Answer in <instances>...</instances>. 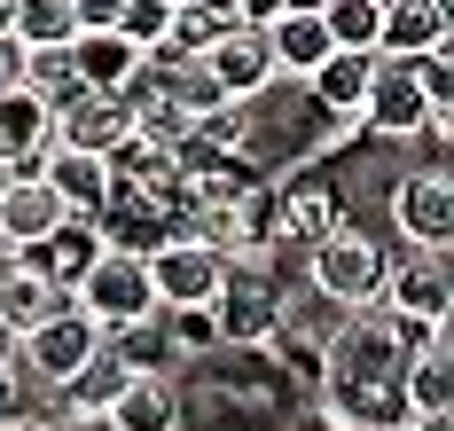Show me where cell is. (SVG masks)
<instances>
[{"label":"cell","instance_id":"cell-33","mask_svg":"<svg viewBox=\"0 0 454 431\" xmlns=\"http://www.w3.org/2000/svg\"><path fill=\"white\" fill-rule=\"evenodd\" d=\"M8 181H16V165H8V157H0V189H8Z\"/></svg>","mask_w":454,"mask_h":431},{"label":"cell","instance_id":"cell-2","mask_svg":"<svg viewBox=\"0 0 454 431\" xmlns=\"http://www.w3.org/2000/svg\"><path fill=\"white\" fill-rule=\"evenodd\" d=\"M384 243L353 228V220H337V228H321L306 243V290H314L321 306H337V314H353V306H376V283H384Z\"/></svg>","mask_w":454,"mask_h":431},{"label":"cell","instance_id":"cell-20","mask_svg":"<svg viewBox=\"0 0 454 431\" xmlns=\"http://www.w3.org/2000/svg\"><path fill=\"white\" fill-rule=\"evenodd\" d=\"M71 63H79V87H110V95H126L149 55H141L134 40H118V32H79V40H71Z\"/></svg>","mask_w":454,"mask_h":431},{"label":"cell","instance_id":"cell-11","mask_svg":"<svg viewBox=\"0 0 454 431\" xmlns=\"http://www.w3.org/2000/svg\"><path fill=\"white\" fill-rule=\"evenodd\" d=\"M204 71L220 79V95L251 102L259 87H274V48H267V24H220V40L204 48Z\"/></svg>","mask_w":454,"mask_h":431},{"label":"cell","instance_id":"cell-12","mask_svg":"<svg viewBox=\"0 0 454 431\" xmlns=\"http://www.w3.org/2000/svg\"><path fill=\"white\" fill-rule=\"evenodd\" d=\"M337 220H345V196H337L329 173H306V181H282V189H274V251H282V243L306 251V243H314L321 228H337Z\"/></svg>","mask_w":454,"mask_h":431},{"label":"cell","instance_id":"cell-23","mask_svg":"<svg viewBox=\"0 0 454 431\" xmlns=\"http://www.w3.org/2000/svg\"><path fill=\"white\" fill-rule=\"evenodd\" d=\"M110 353H118L126 369H173V361H181L173 337H165V314H141L126 330H110Z\"/></svg>","mask_w":454,"mask_h":431},{"label":"cell","instance_id":"cell-22","mask_svg":"<svg viewBox=\"0 0 454 431\" xmlns=\"http://www.w3.org/2000/svg\"><path fill=\"white\" fill-rule=\"evenodd\" d=\"M8 32H16L24 48L79 40V8H71V0H8Z\"/></svg>","mask_w":454,"mask_h":431},{"label":"cell","instance_id":"cell-1","mask_svg":"<svg viewBox=\"0 0 454 431\" xmlns=\"http://www.w3.org/2000/svg\"><path fill=\"white\" fill-rule=\"evenodd\" d=\"M212 337H220V353H259L274 330H282V314H290V283L274 275V243L267 251H235L227 259L220 290H212Z\"/></svg>","mask_w":454,"mask_h":431},{"label":"cell","instance_id":"cell-4","mask_svg":"<svg viewBox=\"0 0 454 431\" xmlns=\"http://www.w3.org/2000/svg\"><path fill=\"white\" fill-rule=\"evenodd\" d=\"M384 228L400 236V251H447L454 243V181L447 165H408L384 189Z\"/></svg>","mask_w":454,"mask_h":431},{"label":"cell","instance_id":"cell-25","mask_svg":"<svg viewBox=\"0 0 454 431\" xmlns=\"http://www.w3.org/2000/svg\"><path fill=\"white\" fill-rule=\"evenodd\" d=\"M79 87V63H71V40H55V48H24V95H40L47 110Z\"/></svg>","mask_w":454,"mask_h":431},{"label":"cell","instance_id":"cell-34","mask_svg":"<svg viewBox=\"0 0 454 431\" xmlns=\"http://www.w3.org/2000/svg\"><path fill=\"white\" fill-rule=\"evenodd\" d=\"M165 8H181V0H165Z\"/></svg>","mask_w":454,"mask_h":431},{"label":"cell","instance_id":"cell-26","mask_svg":"<svg viewBox=\"0 0 454 431\" xmlns=\"http://www.w3.org/2000/svg\"><path fill=\"white\" fill-rule=\"evenodd\" d=\"M321 24L329 40L353 55H376V24H384V0H321Z\"/></svg>","mask_w":454,"mask_h":431},{"label":"cell","instance_id":"cell-13","mask_svg":"<svg viewBox=\"0 0 454 431\" xmlns=\"http://www.w3.org/2000/svg\"><path fill=\"white\" fill-rule=\"evenodd\" d=\"M63 220H71V212H63V196L47 189L40 173H16V181L0 189V243H8V251H40Z\"/></svg>","mask_w":454,"mask_h":431},{"label":"cell","instance_id":"cell-18","mask_svg":"<svg viewBox=\"0 0 454 431\" xmlns=\"http://www.w3.org/2000/svg\"><path fill=\"white\" fill-rule=\"evenodd\" d=\"M134 87H149V95H165V102H181L188 118H196V110H212V102H235V95H220V79L204 71V55H149Z\"/></svg>","mask_w":454,"mask_h":431},{"label":"cell","instance_id":"cell-14","mask_svg":"<svg viewBox=\"0 0 454 431\" xmlns=\"http://www.w3.org/2000/svg\"><path fill=\"white\" fill-rule=\"evenodd\" d=\"M298 87H306V102H314L321 118L337 126V134H353V126H361V95H368V55L329 48V55L314 63V71L298 79Z\"/></svg>","mask_w":454,"mask_h":431},{"label":"cell","instance_id":"cell-17","mask_svg":"<svg viewBox=\"0 0 454 431\" xmlns=\"http://www.w3.org/2000/svg\"><path fill=\"white\" fill-rule=\"evenodd\" d=\"M47 142H55V110H47L40 95H0V157L16 165V173H40Z\"/></svg>","mask_w":454,"mask_h":431},{"label":"cell","instance_id":"cell-7","mask_svg":"<svg viewBox=\"0 0 454 431\" xmlns=\"http://www.w3.org/2000/svg\"><path fill=\"white\" fill-rule=\"evenodd\" d=\"M102 337H110V330H94L79 306H55L47 322H32V330L16 337V369H24L32 384H55V392H63V384L94 361V345H102Z\"/></svg>","mask_w":454,"mask_h":431},{"label":"cell","instance_id":"cell-8","mask_svg":"<svg viewBox=\"0 0 454 431\" xmlns=\"http://www.w3.org/2000/svg\"><path fill=\"white\" fill-rule=\"evenodd\" d=\"M376 306L384 314H400L415 330H439L447 322V251H400V259H384V283H376Z\"/></svg>","mask_w":454,"mask_h":431},{"label":"cell","instance_id":"cell-24","mask_svg":"<svg viewBox=\"0 0 454 431\" xmlns=\"http://www.w3.org/2000/svg\"><path fill=\"white\" fill-rule=\"evenodd\" d=\"M220 24H235V16L204 8V0H181V8L165 16V40H157V55H204L212 40H220Z\"/></svg>","mask_w":454,"mask_h":431},{"label":"cell","instance_id":"cell-35","mask_svg":"<svg viewBox=\"0 0 454 431\" xmlns=\"http://www.w3.org/2000/svg\"><path fill=\"white\" fill-rule=\"evenodd\" d=\"M0 251H8V243H0Z\"/></svg>","mask_w":454,"mask_h":431},{"label":"cell","instance_id":"cell-29","mask_svg":"<svg viewBox=\"0 0 454 431\" xmlns=\"http://www.w3.org/2000/svg\"><path fill=\"white\" fill-rule=\"evenodd\" d=\"M16 87H24V40L0 32V95H16Z\"/></svg>","mask_w":454,"mask_h":431},{"label":"cell","instance_id":"cell-30","mask_svg":"<svg viewBox=\"0 0 454 431\" xmlns=\"http://www.w3.org/2000/svg\"><path fill=\"white\" fill-rule=\"evenodd\" d=\"M71 8H79V32H110L126 0H71Z\"/></svg>","mask_w":454,"mask_h":431},{"label":"cell","instance_id":"cell-5","mask_svg":"<svg viewBox=\"0 0 454 431\" xmlns=\"http://www.w3.org/2000/svg\"><path fill=\"white\" fill-rule=\"evenodd\" d=\"M439 102H431V87H423V71H415V55H368V95H361V134H376V142H415V126L431 118Z\"/></svg>","mask_w":454,"mask_h":431},{"label":"cell","instance_id":"cell-27","mask_svg":"<svg viewBox=\"0 0 454 431\" xmlns=\"http://www.w3.org/2000/svg\"><path fill=\"white\" fill-rule=\"evenodd\" d=\"M165 16H173V8H165V0H126V8H118V24H110V32H118V40H134L141 55H157V40H165Z\"/></svg>","mask_w":454,"mask_h":431},{"label":"cell","instance_id":"cell-15","mask_svg":"<svg viewBox=\"0 0 454 431\" xmlns=\"http://www.w3.org/2000/svg\"><path fill=\"white\" fill-rule=\"evenodd\" d=\"M40 181L63 196V212H71V220H94V212L110 204V189H118L110 157H87V149H55V142H47V157H40Z\"/></svg>","mask_w":454,"mask_h":431},{"label":"cell","instance_id":"cell-6","mask_svg":"<svg viewBox=\"0 0 454 431\" xmlns=\"http://www.w3.org/2000/svg\"><path fill=\"white\" fill-rule=\"evenodd\" d=\"M141 259H149L157 314H173V306H212V290H220V275H227V251L204 243V236H188V228H165Z\"/></svg>","mask_w":454,"mask_h":431},{"label":"cell","instance_id":"cell-3","mask_svg":"<svg viewBox=\"0 0 454 431\" xmlns=\"http://www.w3.org/2000/svg\"><path fill=\"white\" fill-rule=\"evenodd\" d=\"M71 306L87 314L94 330H126L141 314H157V290H149V259L118 251V243H94L71 275Z\"/></svg>","mask_w":454,"mask_h":431},{"label":"cell","instance_id":"cell-19","mask_svg":"<svg viewBox=\"0 0 454 431\" xmlns=\"http://www.w3.org/2000/svg\"><path fill=\"white\" fill-rule=\"evenodd\" d=\"M267 48H274V71H282V79H306L321 55L337 48V40H329L321 8H282V16L267 24Z\"/></svg>","mask_w":454,"mask_h":431},{"label":"cell","instance_id":"cell-16","mask_svg":"<svg viewBox=\"0 0 454 431\" xmlns=\"http://www.w3.org/2000/svg\"><path fill=\"white\" fill-rule=\"evenodd\" d=\"M376 48H384V55H431V48H454L447 0H384Z\"/></svg>","mask_w":454,"mask_h":431},{"label":"cell","instance_id":"cell-10","mask_svg":"<svg viewBox=\"0 0 454 431\" xmlns=\"http://www.w3.org/2000/svg\"><path fill=\"white\" fill-rule=\"evenodd\" d=\"M102 424L110 431H188V392L173 369H134L126 392L102 408Z\"/></svg>","mask_w":454,"mask_h":431},{"label":"cell","instance_id":"cell-32","mask_svg":"<svg viewBox=\"0 0 454 431\" xmlns=\"http://www.w3.org/2000/svg\"><path fill=\"white\" fill-rule=\"evenodd\" d=\"M0 361H16V330L8 322H0Z\"/></svg>","mask_w":454,"mask_h":431},{"label":"cell","instance_id":"cell-9","mask_svg":"<svg viewBox=\"0 0 454 431\" xmlns=\"http://www.w3.org/2000/svg\"><path fill=\"white\" fill-rule=\"evenodd\" d=\"M134 142V110L110 87H71L55 102V149H87V157H110V149Z\"/></svg>","mask_w":454,"mask_h":431},{"label":"cell","instance_id":"cell-28","mask_svg":"<svg viewBox=\"0 0 454 431\" xmlns=\"http://www.w3.org/2000/svg\"><path fill=\"white\" fill-rule=\"evenodd\" d=\"M16 408H24V369L0 361V431H16Z\"/></svg>","mask_w":454,"mask_h":431},{"label":"cell","instance_id":"cell-31","mask_svg":"<svg viewBox=\"0 0 454 431\" xmlns=\"http://www.w3.org/2000/svg\"><path fill=\"white\" fill-rule=\"evenodd\" d=\"M290 0H235V24H274Z\"/></svg>","mask_w":454,"mask_h":431},{"label":"cell","instance_id":"cell-21","mask_svg":"<svg viewBox=\"0 0 454 431\" xmlns=\"http://www.w3.org/2000/svg\"><path fill=\"white\" fill-rule=\"evenodd\" d=\"M126 377H134V369H126V361L110 353V337H102V345H94V361H87L71 384H63V408H71V424H102V408L126 392Z\"/></svg>","mask_w":454,"mask_h":431}]
</instances>
